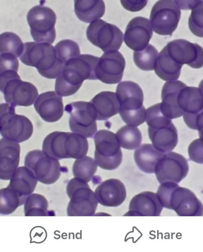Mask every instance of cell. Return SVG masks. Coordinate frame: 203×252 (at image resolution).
Returning <instances> with one entry per match:
<instances>
[{
  "mask_svg": "<svg viewBox=\"0 0 203 252\" xmlns=\"http://www.w3.org/2000/svg\"><path fill=\"white\" fill-rule=\"evenodd\" d=\"M99 58L89 54L80 55L64 63L55 82V92L61 96L76 93L85 80H97L96 69Z\"/></svg>",
  "mask_w": 203,
  "mask_h": 252,
  "instance_id": "6da1fadb",
  "label": "cell"
},
{
  "mask_svg": "<svg viewBox=\"0 0 203 252\" xmlns=\"http://www.w3.org/2000/svg\"><path fill=\"white\" fill-rule=\"evenodd\" d=\"M156 194L163 207L174 210L178 216H203V204L189 189L177 183H161Z\"/></svg>",
  "mask_w": 203,
  "mask_h": 252,
  "instance_id": "7a4b0ae2",
  "label": "cell"
},
{
  "mask_svg": "<svg viewBox=\"0 0 203 252\" xmlns=\"http://www.w3.org/2000/svg\"><path fill=\"white\" fill-rule=\"evenodd\" d=\"M20 60L27 65L36 67L41 75L48 79L56 78L63 66L58 59L55 47L47 42L25 43Z\"/></svg>",
  "mask_w": 203,
  "mask_h": 252,
  "instance_id": "3957f363",
  "label": "cell"
},
{
  "mask_svg": "<svg viewBox=\"0 0 203 252\" xmlns=\"http://www.w3.org/2000/svg\"><path fill=\"white\" fill-rule=\"evenodd\" d=\"M145 121L153 146L163 153L174 150L178 142L177 131L171 119L162 112L160 103L146 110Z\"/></svg>",
  "mask_w": 203,
  "mask_h": 252,
  "instance_id": "277c9868",
  "label": "cell"
},
{
  "mask_svg": "<svg viewBox=\"0 0 203 252\" xmlns=\"http://www.w3.org/2000/svg\"><path fill=\"white\" fill-rule=\"evenodd\" d=\"M119 104V114L125 123L137 126L145 121L144 94L140 86L131 81L119 83L116 93Z\"/></svg>",
  "mask_w": 203,
  "mask_h": 252,
  "instance_id": "5b68a950",
  "label": "cell"
},
{
  "mask_svg": "<svg viewBox=\"0 0 203 252\" xmlns=\"http://www.w3.org/2000/svg\"><path fill=\"white\" fill-rule=\"evenodd\" d=\"M66 193L70 199L67 207L68 216H92L96 210L98 201L95 193L87 182L74 177L66 186Z\"/></svg>",
  "mask_w": 203,
  "mask_h": 252,
  "instance_id": "8992f818",
  "label": "cell"
},
{
  "mask_svg": "<svg viewBox=\"0 0 203 252\" xmlns=\"http://www.w3.org/2000/svg\"><path fill=\"white\" fill-rule=\"evenodd\" d=\"M94 160L97 166L107 170L116 169L122 160V153L117 138L106 129L98 130L93 136Z\"/></svg>",
  "mask_w": 203,
  "mask_h": 252,
  "instance_id": "52a82bcc",
  "label": "cell"
},
{
  "mask_svg": "<svg viewBox=\"0 0 203 252\" xmlns=\"http://www.w3.org/2000/svg\"><path fill=\"white\" fill-rule=\"evenodd\" d=\"M32 133V124L27 117L16 114L14 106L0 104V134L3 137L21 143L28 140Z\"/></svg>",
  "mask_w": 203,
  "mask_h": 252,
  "instance_id": "ba28073f",
  "label": "cell"
},
{
  "mask_svg": "<svg viewBox=\"0 0 203 252\" xmlns=\"http://www.w3.org/2000/svg\"><path fill=\"white\" fill-rule=\"evenodd\" d=\"M178 107L183 113L184 121L191 129L202 132L203 95L200 87L187 85L180 90L177 97Z\"/></svg>",
  "mask_w": 203,
  "mask_h": 252,
  "instance_id": "9c48e42d",
  "label": "cell"
},
{
  "mask_svg": "<svg viewBox=\"0 0 203 252\" xmlns=\"http://www.w3.org/2000/svg\"><path fill=\"white\" fill-rule=\"evenodd\" d=\"M27 18L34 40L50 44L54 42L57 17L52 9L45 6H34L29 11Z\"/></svg>",
  "mask_w": 203,
  "mask_h": 252,
  "instance_id": "30bf717a",
  "label": "cell"
},
{
  "mask_svg": "<svg viewBox=\"0 0 203 252\" xmlns=\"http://www.w3.org/2000/svg\"><path fill=\"white\" fill-rule=\"evenodd\" d=\"M65 111L70 115L69 125L73 132L90 138L97 131L96 116L90 102L79 101L67 104Z\"/></svg>",
  "mask_w": 203,
  "mask_h": 252,
  "instance_id": "8fae6325",
  "label": "cell"
},
{
  "mask_svg": "<svg viewBox=\"0 0 203 252\" xmlns=\"http://www.w3.org/2000/svg\"><path fill=\"white\" fill-rule=\"evenodd\" d=\"M24 163L42 184H52L60 176L61 166L58 160L47 155L43 151L34 150L28 153Z\"/></svg>",
  "mask_w": 203,
  "mask_h": 252,
  "instance_id": "7c38bea8",
  "label": "cell"
},
{
  "mask_svg": "<svg viewBox=\"0 0 203 252\" xmlns=\"http://www.w3.org/2000/svg\"><path fill=\"white\" fill-rule=\"evenodd\" d=\"M180 16V10L174 0H159L152 7L150 15L154 32L162 35H172Z\"/></svg>",
  "mask_w": 203,
  "mask_h": 252,
  "instance_id": "4fadbf2b",
  "label": "cell"
},
{
  "mask_svg": "<svg viewBox=\"0 0 203 252\" xmlns=\"http://www.w3.org/2000/svg\"><path fill=\"white\" fill-rule=\"evenodd\" d=\"M87 39L103 52L118 50L123 42V33L116 26L101 20L93 21L87 29Z\"/></svg>",
  "mask_w": 203,
  "mask_h": 252,
  "instance_id": "5bb4252c",
  "label": "cell"
},
{
  "mask_svg": "<svg viewBox=\"0 0 203 252\" xmlns=\"http://www.w3.org/2000/svg\"><path fill=\"white\" fill-rule=\"evenodd\" d=\"M189 171L187 159L174 152L164 153L157 161L154 173L159 183L172 182L179 183L185 178Z\"/></svg>",
  "mask_w": 203,
  "mask_h": 252,
  "instance_id": "9a60e30c",
  "label": "cell"
},
{
  "mask_svg": "<svg viewBox=\"0 0 203 252\" xmlns=\"http://www.w3.org/2000/svg\"><path fill=\"white\" fill-rule=\"evenodd\" d=\"M5 101L14 106L31 105L38 97L36 87L21 80L20 76L8 80L0 86Z\"/></svg>",
  "mask_w": 203,
  "mask_h": 252,
  "instance_id": "2e32d148",
  "label": "cell"
},
{
  "mask_svg": "<svg viewBox=\"0 0 203 252\" xmlns=\"http://www.w3.org/2000/svg\"><path fill=\"white\" fill-rule=\"evenodd\" d=\"M164 48L169 55L179 64H186L196 69L203 66V48L197 43L178 39L168 42Z\"/></svg>",
  "mask_w": 203,
  "mask_h": 252,
  "instance_id": "e0dca14e",
  "label": "cell"
},
{
  "mask_svg": "<svg viewBox=\"0 0 203 252\" xmlns=\"http://www.w3.org/2000/svg\"><path fill=\"white\" fill-rule=\"evenodd\" d=\"M125 64V60L119 51L105 52L99 58L97 64V79L107 84L119 83L122 78Z\"/></svg>",
  "mask_w": 203,
  "mask_h": 252,
  "instance_id": "ac0fdd59",
  "label": "cell"
},
{
  "mask_svg": "<svg viewBox=\"0 0 203 252\" xmlns=\"http://www.w3.org/2000/svg\"><path fill=\"white\" fill-rule=\"evenodd\" d=\"M152 34L149 20L145 17H136L128 24L124 35V41L131 49L139 51L147 46Z\"/></svg>",
  "mask_w": 203,
  "mask_h": 252,
  "instance_id": "d6986e66",
  "label": "cell"
},
{
  "mask_svg": "<svg viewBox=\"0 0 203 252\" xmlns=\"http://www.w3.org/2000/svg\"><path fill=\"white\" fill-rule=\"evenodd\" d=\"M34 107L40 117L49 123L59 120L64 111L62 97L54 91L41 94L35 100Z\"/></svg>",
  "mask_w": 203,
  "mask_h": 252,
  "instance_id": "ffe728a7",
  "label": "cell"
},
{
  "mask_svg": "<svg viewBox=\"0 0 203 252\" xmlns=\"http://www.w3.org/2000/svg\"><path fill=\"white\" fill-rule=\"evenodd\" d=\"M163 207L156 193L149 191H143L131 199L129 211L124 216H159Z\"/></svg>",
  "mask_w": 203,
  "mask_h": 252,
  "instance_id": "44dd1931",
  "label": "cell"
},
{
  "mask_svg": "<svg viewBox=\"0 0 203 252\" xmlns=\"http://www.w3.org/2000/svg\"><path fill=\"white\" fill-rule=\"evenodd\" d=\"M20 146L13 140L0 139V179L8 180L17 170L20 161Z\"/></svg>",
  "mask_w": 203,
  "mask_h": 252,
  "instance_id": "7402d4cb",
  "label": "cell"
},
{
  "mask_svg": "<svg viewBox=\"0 0 203 252\" xmlns=\"http://www.w3.org/2000/svg\"><path fill=\"white\" fill-rule=\"evenodd\" d=\"M98 202L106 207H117L125 200L124 185L117 179H109L102 182L94 192Z\"/></svg>",
  "mask_w": 203,
  "mask_h": 252,
  "instance_id": "603a6c76",
  "label": "cell"
},
{
  "mask_svg": "<svg viewBox=\"0 0 203 252\" xmlns=\"http://www.w3.org/2000/svg\"><path fill=\"white\" fill-rule=\"evenodd\" d=\"M186 85L179 80L169 81L164 84L162 88L160 109L165 116L171 120L183 115L178 105L177 97L181 89Z\"/></svg>",
  "mask_w": 203,
  "mask_h": 252,
  "instance_id": "cb8c5ba5",
  "label": "cell"
},
{
  "mask_svg": "<svg viewBox=\"0 0 203 252\" xmlns=\"http://www.w3.org/2000/svg\"><path fill=\"white\" fill-rule=\"evenodd\" d=\"M90 102L95 110L97 120H107L119 112V104L114 92H101L95 95Z\"/></svg>",
  "mask_w": 203,
  "mask_h": 252,
  "instance_id": "d4e9b609",
  "label": "cell"
},
{
  "mask_svg": "<svg viewBox=\"0 0 203 252\" xmlns=\"http://www.w3.org/2000/svg\"><path fill=\"white\" fill-rule=\"evenodd\" d=\"M10 180L8 186L26 199L34 191L38 182L33 172L25 166L18 167Z\"/></svg>",
  "mask_w": 203,
  "mask_h": 252,
  "instance_id": "484cf974",
  "label": "cell"
},
{
  "mask_svg": "<svg viewBox=\"0 0 203 252\" xmlns=\"http://www.w3.org/2000/svg\"><path fill=\"white\" fill-rule=\"evenodd\" d=\"M164 153L156 150L151 144H144L134 153L135 161L142 171L147 174L154 173L155 166Z\"/></svg>",
  "mask_w": 203,
  "mask_h": 252,
  "instance_id": "4316f807",
  "label": "cell"
},
{
  "mask_svg": "<svg viewBox=\"0 0 203 252\" xmlns=\"http://www.w3.org/2000/svg\"><path fill=\"white\" fill-rule=\"evenodd\" d=\"M74 10L79 20L90 23L104 15L105 5L103 0H74Z\"/></svg>",
  "mask_w": 203,
  "mask_h": 252,
  "instance_id": "83f0119b",
  "label": "cell"
},
{
  "mask_svg": "<svg viewBox=\"0 0 203 252\" xmlns=\"http://www.w3.org/2000/svg\"><path fill=\"white\" fill-rule=\"evenodd\" d=\"M182 65L175 62L164 47L158 55L154 70L161 79L174 81L179 78Z\"/></svg>",
  "mask_w": 203,
  "mask_h": 252,
  "instance_id": "f1b7e54d",
  "label": "cell"
},
{
  "mask_svg": "<svg viewBox=\"0 0 203 252\" xmlns=\"http://www.w3.org/2000/svg\"><path fill=\"white\" fill-rule=\"evenodd\" d=\"M119 145L123 149L133 150L138 148L142 141V134L136 126L125 125L116 132Z\"/></svg>",
  "mask_w": 203,
  "mask_h": 252,
  "instance_id": "f546056e",
  "label": "cell"
},
{
  "mask_svg": "<svg viewBox=\"0 0 203 252\" xmlns=\"http://www.w3.org/2000/svg\"><path fill=\"white\" fill-rule=\"evenodd\" d=\"M26 199L8 186L0 189V214H12L24 204Z\"/></svg>",
  "mask_w": 203,
  "mask_h": 252,
  "instance_id": "4dcf8cb0",
  "label": "cell"
},
{
  "mask_svg": "<svg viewBox=\"0 0 203 252\" xmlns=\"http://www.w3.org/2000/svg\"><path fill=\"white\" fill-rule=\"evenodd\" d=\"M97 164L95 160L89 156H84L76 159L72 172L75 177L88 183L90 181L96 172Z\"/></svg>",
  "mask_w": 203,
  "mask_h": 252,
  "instance_id": "1f68e13d",
  "label": "cell"
},
{
  "mask_svg": "<svg viewBox=\"0 0 203 252\" xmlns=\"http://www.w3.org/2000/svg\"><path fill=\"white\" fill-rule=\"evenodd\" d=\"M48 202L42 195L31 193L24 203V214L26 216H47Z\"/></svg>",
  "mask_w": 203,
  "mask_h": 252,
  "instance_id": "d6a6232c",
  "label": "cell"
},
{
  "mask_svg": "<svg viewBox=\"0 0 203 252\" xmlns=\"http://www.w3.org/2000/svg\"><path fill=\"white\" fill-rule=\"evenodd\" d=\"M158 53L152 45L148 44L144 49L135 51L133 60L136 66L145 71L154 70Z\"/></svg>",
  "mask_w": 203,
  "mask_h": 252,
  "instance_id": "836d02e7",
  "label": "cell"
},
{
  "mask_svg": "<svg viewBox=\"0 0 203 252\" xmlns=\"http://www.w3.org/2000/svg\"><path fill=\"white\" fill-rule=\"evenodd\" d=\"M24 50V44L20 37L12 32L0 34V54H10L20 57Z\"/></svg>",
  "mask_w": 203,
  "mask_h": 252,
  "instance_id": "e575fe53",
  "label": "cell"
},
{
  "mask_svg": "<svg viewBox=\"0 0 203 252\" xmlns=\"http://www.w3.org/2000/svg\"><path fill=\"white\" fill-rule=\"evenodd\" d=\"M55 48L58 59L63 64L69 60L80 55L78 43L72 40H62L55 45Z\"/></svg>",
  "mask_w": 203,
  "mask_h": 252,
  "instance_id": "d590c367",
  "label": "cell"
},
{
  "mask_svg": "<svg viewBox=\"0 0 203 252\" xmlns=\"http://www.w3.org/2000/svg\"><path fill=\"white\" fill-rule=\"evenodd\" d=\"M190 31L195 35L203 37V2L192 9L188 21Z\"/></svg>",
  "mask_w": 203,
  "mask_h": 252,
  "instance_id": "8d00e7d4",
  "label": "cell"
},
{
  "mask_svg": "<svg viewBox=\"0 0 203 252\" xmlns=\"http://www.w3.org/2000/svg\"><path fill=\"white\" fill-rule=\"evenodd\" d=\"M18 68L17 57L10 54H0V74L9 71L18 72Z\"/></svg>",
  "mask_w": 203,
  "mask_h": 252,
  "instance_id": "74e56055",
  "label": "cell"
},
{
  "mask_svg": "<svg viewBox=\"0 0 203 252\" xmlns=\"http://www.w3.org/2000/svg\"><path fill=\"white\" fill-rule=\"evenodd\" d=\"M203 138H200L194 140L188 147V155L190 159L198 163H203Z\"/></svg>",
  "mask_w": 203,
  "mask_h": 252,
  "instance_id": "f35d334b",
  "label": "cell"
},
{
  "mask_svg": "<svg viewBox=\"0 0 203 252\" xmlns=\"http://www.w3.org/2000/svg\"><path fill=\"white\" fill-rule=\"evenodd\" d=\"M121 5L126 10L131 12H137L143 9L148 0H120Z\"/></svg>",
  "mask_w": 203,
  "mask_h": 252,
  "instance_id": "ab89813d",
  "label": "cell"
},
{
  "mask_svg": "<svg viewBox=\"0 0 203 252\" xmlns=\"http://www.w3.org/2000/svg\"><path fill=\"white\" fill-rule=\"evenodd\" d=\"M178 7L182 10L192 9L203 0H174Z\"/></svg>",
  "mask_w": 203,
  "mask_h": 252,
  "instance_id": "60d3db41",
  "label": "cell"
}]
</instances>
